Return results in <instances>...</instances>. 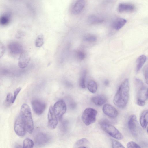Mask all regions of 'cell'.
<instances>
[{
    "label": "cell",
    "mask_w": 148,
    "mask_h": 148,
    "mask_svg": "<svg viewBox=\"0 0 148 148\" xmlns=\"http://www.w3.org/2000/svg\"><path fill=\"white\" fill-rule=\"evenodd\" d=\"M99 124L102 129L107 133L113 138L117 140L123 139L122 134L115 127L105 120L101 121Z\"/></svg>",
    "instance_id": "cell-3"
},
{
    "label": "cell",
    "mask_w": 148,
    "mask_h": 148,
    "mask_svg": "<svg viewBox=\"0 0 148 148\" xmlns=\"http://www.w3.org/2000/svg\"><path fill=\"white\" fill-rule=\"evenodd\" d=\"M20 115L25 124L27 132L31 134L34 130V123L30 108L27 104L23 103L21 106Z\"/></svg>",
    "instance_id": "cell-2"
},
{
    "label": "cell",
    "mask_w": 148,
    "mask_h": 148,
    "mask_svg": "<svg viewBox=\"0 0 148 148\" xmlns=\"http://www.w3.org/2000/svg\"><path fill=\"white\" fill-rule=\"evenodd\" d=\"M77 58L80 60H83L86 57L85 53L81 51H78L77 52Z\"/></svg>",
    "instance_id": "cell-33"
},
{
    "label": "cell",
    "mask_w": 148,
    "mask_h": 148,
    "mask_svg": "<svg viewBox=\"0 0 148 148\" xmlns=\"http://www.w3.org/2000/svg\"><path fill=\"white\" fill-rule=\"evenodd\" d=\"M111 142L112 147L113 148L125 147L121 143L115 140L111 139Z\"/></svg>",
    "instance_id": "cell-29"
},
{
    "label": "cell",
    "mask_w": 148,
    "mask_h": 148,
    "mask_svg": "<svg viewBox=\"0 0 148 148\" xmlns=\"http://www.w3.org/2000/svg\"><path fill=\"white\" fill-rule=\"evenodd\" d=\"M104 21V19L102 17L95 14L90 15L87 18L88 23L91 25L100 24Z\"/></svg>",
    "instance_id": "cell-18"
},
{
    "label": "cell",
    "mask_w": 148,
    "mask_h": 148,
    "mask_svg": "<svg viewBox=\"0 0 148 148\" xmlns=\"http://www.w3.org/2000/svg\"><path fill=\"white\" fill-rule=\"evenodd\" d=\"M128 126L132 135L136 138H138L141 134V130L135 115L133 114L129 118Z\"/></svg>",
    "instance_id": "cell-4"
},
{
    "label": "cell",
    "mask_w": 148,
    "mask_h": 148,
    "mask_svg": "<svg viewBox=\"0 0 148 148\" xmlns=\"http://www.w3.org/2000/svg\"><path fill=\"white\" fill-rule=\"evenodd\" d=\"M136 103L138 106H143L145 104V101L136 99Z\"/></svg>",
    "instance_id": "cell-36"
},
{
    "label": "cell",
    "mask_w": 148,
    "mask_h": 148,
    "mask_svg": "<svg viewBox=\"0 0 148 148\" xmlns=\"http://www.w3.org/2000/svg\"><path fill=\"white\" fill-rule=\"evenodd\" d=\"M97 114V112L95 109L88 108L83 112L81 117L82 120L86 125H89L95 122Z\"/></svg>",
    "instance_id": "cell-5"
},
{
    "label": "cell",
    "mask_w": 148,
    "mask_h": 148,
    "mask_svg": "<svg viewBox=\"0 0 148 148\" xmlns=\"http://www.w3.org/2000/svg\"><path fill=\"white\" fill-rule=\"evenodd\" d=\"M58 119L54 111L53 107L50 106L47 114L48 125L50 128L54 129L56 127L58 123Z\"/></svg>",
    "instance_id": "cell-10"
},
{
    "label": "cell",
    "mask_w": 148,
    "mask_h": 148,
    "mask_svg": "<svg viewBox=\"0 0 148 148\" xmlns=\"http://www.w3.org/2000/svg\"><path fill=\"white\" fill-rule=\"evenodd\" d=\"M147 133L148 134V127H147Z\"/></svg>",
    "instance_id": "cell-39"
},
{
    "label": "cell",
    "mask_w": 148,
    "mask_h": 148,
    "mask_svg": "<svg viewBox=\"0 0 148 148\" xmlns=\"http://www.w3.org/2000/svg\"><path fill=\"white\" fill-rule=\"evenodd\" d=\"M140 123L142 127L146 128L148 124V110H145L142 113L140 118Z\"/></svg>",
    "instance_id": "cell-19"
},
{
    "label": "cell",
    "mask_w": 148,
    "mask_h": 148,
    "mask_svg": "<svg viewBox=\"0 0 148 148\" xmlns=\"http://www.w3.org/2000/svg\"><path fill=\"white\" fill-rule=\"evenodd\" d=\"M134 5L131 3H121L118 7V11L120 13L132 12L135 10Z\"/></svg>",
    "instance_id": "cell-16"
},
{
    "label": "cell",
    "mask_w": 148,
    "mask_h": 148,
    "mask_svg": "<svg viewBox=\"0 0 148 148\" xmlns=\"http://www.w3.org/2000/svg\"><path fill=\"white\" fill-rule=\"evenodd\" d=\"M8 47L9 52L13 55H20L23 51L22 45L14 41L10 42L8 45Z\"/></svg>",
    "instance_id": "cell-13"
},
{
    "label": "cell",
    "mask_w": 148,
    "mask_h": 148,
    "mask_svg": "<svg viewBox=\"0 0 148 148\" xmlns=\"http://www.w3.org/2000/svg\"><path fill=\"white\" fill-rule=\"evenodd\" d=\"M21 88L19 87L17 88L14 91L13 96V103L15 101L18 94L21 91Z\"/></svg>",
    "instance_id": "cell-34"
},
{
    "label": "cell",
    "mask_w": 148,
    "mask_h": 148,
    "mask_svg": "<svg viewBox=\"0 0 148 148\" xmlns=\"http://www.w3.org/2000/svg\"><path fill=\"white\" fill-rule=\"evenodd\" d=\"M13 96L11 93H8L6 96L5 104L6 106L10 107L13 103Z\"/></svg>",
    "instance_id": "cell-28"
},
{
    "label": "cell",
    "mask_w": 148,
    "mask_h": 148,
    "mask_svg": "<svg viewBox=\"0 0 148 148\" xmlns=\"http://www.w3.org/2000/svg\"><path fill=\"white\" fill-rule=\"evenodd\" d=\"M30 59L28 53L23 51L20 55L18 61V66L22 69L26 68L28 65Z\"/></svg>",
    "instance_id": "cell-14"
},
{
    "label": "cell",
    "mask_w": 148,
    "mask_h": 148,
    "mask_svg": "<svg viewBox=\"0 0 148 148\" xmlns=\"http://www.w3.org/2000/svg\"><path fill=\"white\" fill-rule=\"evenodd\" d=\"M85 0H76L71 9V12L74 15H78L82 12L85 8Z\"/></svg>",
    "instance_id": "cell-11"
},
{
    "label": "cell",
    "mask_w": 148,
    "mask_h": 148,
    "mask_svg": "<svg viewBox=\"0 0 148 148\" xmlns=\"http://www.w3.org/2000/svg\"><path fill=\"white\" fill-rule=\"evenodd\" d=\"M11 20V15L6 13L1 15L0 18V24L2 26L7 25L10 23Z\"/></svg>",
    "instance_id": "cell-22"
},
{
    "label": "cell",
    "mask_w": 148,
    "mask_h": 148,
    "mask_svg": "<svg viewBox=\"0 0 148 148\" xmlns=\"http://www.w3.org/2000/svg\"><path fill=\"white\" fill-rule=\"evenodd\" d=\"M127 20L122 18H115L112 23V28L116 30L121 28L126 23Z\"/></svg>",
    "instance_id": "cell-17"
},
{
    "label": "cell",
    "mask_w": 148,
    "mask_h": 148,
    "mask_svg": "<svg viewBox=\"0 0 148 148\" xmlns=\"http://www.w3.org/2000/svg\"><path fill=\"white\" fill-rule=\"evenodd\" d=\"M88 88L90 92L95 93L97 89V85L96 82L93 80H90L88 83Z\"/></svg>",
    "instance_id": "cell-24"
},
{
    "label": "cell",
    "mask_w": 148,
    "mask_h": 148,
    "mask_svg": "<svg viewBox=\"0 0 148 148\" xmlns=\"http://www.w3.org/2000/svg\"><path fill=\"white\" fill-rule=\"evenodd\" d=\"M14 128L16 134L20 137L24 136L27 132L25 124L20 115L15 121Z\"/></svg>",
    "instance_id": "cell-6"
},
{
    "label": "cell",
    "mask_w": 148,
    "mask_h": 148,
    "mask_svg": "<svg viewBox=\"0 0 148 148\" xmlns=\"http://www.w3.org/2000/svg\"><path fill=\"white\" fill-rule=\"evenodd\" d=\"M89 143L88 140L85 138H81L77 141L75 144V148H87V145Z\"/></svg>",
    "instance_id": "cell-23"
},
{
    "label": "cell",
    "mask_w": 148,
    "mask_h": 148,
    "mask_svg": "<svg viewBox=\"0 0 148 148\" xmlns=\"http://www.w3.org/2000/svg\"><path fill=\"white\" fill-rule=\"evenodd\" d=\"M0 55L1 58L3 55L5 51V47L3 43L0 42Z\"/></svg>",
    "instance_id": "cell-35"
},
{
    "label": "cell",
    "mask_w": 148,
    "mask_h": 148,
    "mask_svg": "<svg viewBox=\"0 0 148 148\" xmlns=\"http://www.w3.org/2000/svg\"><path fill=\"white\" fill-rule=\"evenodd\" d=\"M102 110L103 113L109 117L115 118L118 115V112L117 110L110 104H105L103 106Z\"/></svg>",
    "instance_id": "cell-15"
},
{
    "label": "cell",
    "mask_w": 148,
    "mask_h": 148,
    "mask_svg": "<svg viewBox=\"0 0 148 148\" xmlns=\"http://www.w3.org/2000/svg\"><path fill=\"white\" fill-rule=\"evenodd\" d=\"M31 105L34 112L38 115L41 114L46 108V103L38 99H35L32 100Z\"/></svg>",
    "instance_id": "cell-9"
},
{
    "label": "cell",
    "mask_w": 148,
    "mask_h": 148,
    "mask_svg": "<svg viewBox=\"0 0 148 148\" xmlns=\"http://www.w3.org/2000/svg\"><path fill=\"white\" fill-rule=\"evenodd\" d=\"M50 140L49 136L43 133L38 134L35 136L34 139L36 145L38 146L44 145L48 143Z\"/></svg>",
    "instance_id": "cell-12"
},
{
    "label": "cell",
    "mask_w": 148,
    "mask_h": 148,
    "mask_svg": "<svg viewBox=\"0 0 148 148\" xmlns=\"http://www.w3.org/2000/svg\"><path fill=\"white\" fill-rule=\"evenodd\" d=\"M91 100L92 101L95 105L101 106L106 102L107 99L103 96L97 95L92 97Z\"/></svg>",
    "instance_id": "cell-20"
},
{
    "label": "cell",
    "mask_w": 148,
    "mask_h": 148,
    "mask_svg": "<svg viewBox=\"0 0 148 148\" xmlns=\"http://www.w3.org/2000/svg\"><path fill=\"white\" fill-rule=\"evenodd\" d=\"M127 147L128 148H140L141 147L138 144L133 141L128 142L127 144Z\"/></svg>",
    "instance_id": "cell-31"
},
{
    "label": "cell",
    "mask_w": 148,
    "mask_h": 148,
    "mask_svg": "<svg viewBox=\"0 0 148 148\" xmlns=\"http://www.w3.org/2000/svg\"><path fill=\"white\" fill-rule=\"evenodd\" d=\"M147 98L148 99V88L147 90Z\"/></svg>",
    "instance_id": "cell-38"
},
{
    "label": "cell",
    "mask_w": 148,
    "mask_h": 148,
    "mask_svg": "<svg viewBox=\"0 0 148 148\" xmlns=\"http://www.w3.org/2000/svg\"><path fill=\"white\" fill-rule=\"evenodd\" d=\"M137 92L136 99L145 101L147 99V90L141 80H138L135 83Z\"/></svg>",
    "instance_id": "cell-8"
},
{
    "label": "cell",
    "mask_w": 148,
    "mask_h": 148,
    "mask_svg": "<svg viewBox=\"0 0 148 148\" xmlns=\"http://www.w3.org/2000/svg\"><path fill=\"white\" fill-rule=\"evenodd\" d=\"M96 37L94 35H89L85 36L84 38L85 41L89 42H94L97 40Z\"/></svg>",
    "instance_id": "cell-30"
},
{
    "label": "cell",
    "mask_w": 148,
    "mask_h": 148,
    "mask_svg": "<svg viewBox=\"0 0 148 148\" xmlns=\"http://www.w3.org/2000/svg\"><path fill=\"white\" fill-rule=\"evenodd\" d=\"M44 44V37L42 34L38 35L35 42V45L37 47H41Z\"/></svg>",
    "instance_id": "cell-27"
},
{
    "label": "cell",
    "mask_w": 148,
    "mask_h": 148,
    "mask_svg": "<svg viewBox=\"0 0 148 148\" xmlns=\"http://www.w3.org/2000/svg\"><path fill=\"white\" fill-rule=\"evenodd\" d=\"M143 71L145 82L148 84V64L144 67Z\"/></svg>",
    "instance_id": "cell-32"
},
{
    "label": "cell",
    "mask_w": 148,
    "mask_h": 148,
    "mask_svg": "<svg viewBox=\"0 0 148 148\" xmlns=\"http://www.w3.org/2000/svg\"><path fill=\"white\" fill-rule=\"evenodd\" d=\"M53 107L54 111L58 118L60 120L61 119L67 110L66 105L65 102L63 100L60 99L54 104Z\"/></svg>",
    "instance_id": "cell-7"
},
{
    "label": "cell",
    "mask_w": 148,
    "mask_h": 148,
    "mask_svg": "<svg viewBox=\"0 0 148 148\" xmlns=\"http://www.w3.org/2000/svg\"><path fill=\"white\" fill-rule=\"evenodd\" d=\"M34 145V142L29 138H26L23 142V147L32 148Z\"/></svg>",
    "instance_id": "cell-26"
},
{
    "label": "cell",
    "mask_w": 148,
    "mask_h": 148,
    "mask_svg": "<svg viewBox=\"0 0 148 148\" xmlns=\"http://www.w3.org/2000/svg\"><path fill=\"white\" fill-rule=\"evenodd\" d=\"M146 60L147 57L144 55H141L138 57L136 61V72H138L140 71L145 62Z\"/></svg>",
    "instance_id": "cell-21"
},
{
    "label": "cell",
    "mask_w": 148,
    "mask_h": 148,
    "mask_svg": "<svg viewBox=\"0 0 148 148\" xmlns=\"http://www.w3.org/2000/svg\"><path fill=\"white\" fill-rule=\"evenodd\" d=\"M130 87L129 80L125 79L121 84L113 99L114 104L120 108L127 106L129 98Z\"/></svg>",
    "instance_id": "cell-1"
},
{
    "label": "cell",
    "mask_w": 148,
    "mask_h": 148,
    "mask_svg": "<svg viewBox=\"0 0 148 148\" xmlns=\"http://www.w3.org/2000/svg\"><path fill=\"white\" fill-rule=\"evenodd\" d=\"M86 73V70H83L80 78L79 85L80 87L82 88H86L85 81Z\"/></svg>",
    "instance_id": "cell-25"
},
{
    "label": "cell",
    "mask_w": 148,
    "mask_h": 148,
    "mask_svg": "<svg viewBox=\"0 0 148 148\" xmlns=\"http://www.w3.org/2000/svg\"><path fill=\"white\" fill-rule=\"evenodd\" d=\"M109 84V81L108 80H105L104 82V84L106 86H108Z\"/></svg>",
    "instance_id": "cell-37"
}]
</instances>
